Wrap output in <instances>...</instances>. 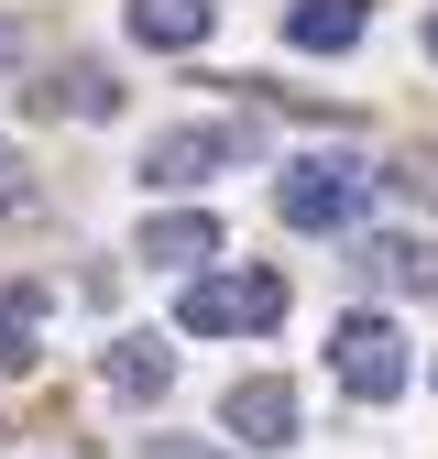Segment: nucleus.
Masks as SVG:
<instances>
[{
    "mask_svg": "<svg viewBox=\"0 0 438 459\" xmlns=\"http://www.w3.org/2000/svg\"><path fill=\"white\" fill-rule=\"evenodd\" d=\"M285 317V273H263V263H197L187 273V296H176V328L187 339H252V328H274Z\"/></svg>",
    "mask_w": 438,
    "mask_h": 459,
    "instance_id": "1",
    "label": "nucleus"
},
{
    "mask_svg": "<svg viewBox=\"0 0 438 459\" xmlns=\"http://www.w3.org/2000/svg\"><path fill=\"white\" fill-rule=\"evenodd\" d=\"M372 197V164L351 153H296L285 176H274V208H285V230H351Z\"/></svg>",
    "mask_w": 438,
    "mask_h": 459,
    "instance_id": "2",
    "label": "nucleus"
},
{
    "mask_svg": "<svg viewBox=\"0 0 438 459\" xmlns=\"http://www.w3.org/2000/svg\"><path fill=\"white\" fill-rule=\"evenodd\" d=\"M328 372H340L351 394H362V405H395V394H406V339H395V317H340V328H328Z\"/></svg>",
    "mask_w": 438,
    "mask_h": 459,
    "instance_id": "3",
    "label": "nucleus"
},
{
    "mask_svg": "<svg viewBox=\"0 0 438 459\" xmlns=\"http://www.w3.org/2000/svg\"><path fill=\"white\" fill-rule=\"evenodd\" d=\"M252 153V121H187V132H153L143 143V186H208L219 164Z\"/></svg>",
    "mask_w": 438,
    "mask_h": 459,
    "instance_id": "4",
    "label": "nucleus"
},
{
    "mask_svg": "<svg viewBox=\"0 0 438 459\" xmlns=\"http://www.w3.org/2000/svg\"><path fill=\"white\" fill-rule=\"evenodd\" d=\"M219 427H231L241 448H296V383H274V372L231 383L219 394Z\"/></svg>",
    "mask_w": 438,
    "mask_h": 459,
    "instance_id": "5",
    "label": "nucleus"
},
{
    "mask_svg": "<svg viewBox=\"0 0 438 459\" xmlns=\"http://www.w3.org/2000/svg\"><path fill=\"white\" fill-rule=\"evenodd\" d=\"M99 383L121 394V405H164V394H176V351H164L153 328H132V339H110V351H99Z\"/></svg>",
    "mask_w": 438,
    "mask_h": 459,
    "instance_id": "6",
    "label": "nucleus"
},
{
    "mask_svg": "<svg viewBox=\"0 0 438 459\" xmlns=\"http://www.w3.org/2000/svg\"><path fill=\"white\" fill-rule=\"evenodd\" d=\"M362 284H383V296H438V241H416V230L362 241Z\"/></svg>",
    "mask_w": 438,
    "mask_h": 459,
    "instance_id": "7",
    "label": "nucleus"
},
{
    "mask_svg": "<svg viewBox=\"0 0 438 459\" xmlns=\"http://www.w3.org/2000/svg\"><path fill=\"white\" fill-rule=\"evenodd\" d=\"M132 252L164 263V273H197V263H219V219H208V208H164V219H143Z\"/></svg>",
    "mask_w": 438,
    "mask_h": 459,
    "instance_id": "8",
    "label": "nucleus"
},
{
    "mask_svg": "<svg viewBox=\"0 0 438 459\" xmlns=\"http://www.w3.org/2000/svg\"><path fill=\"white\" fill-rule=\"evenodd\" d=\"M132 44H153V55H197L208 33H219V0H132Z\"/></svg>",
    "mask_w": 438,
    "mask_h": 459,
    "instance_id": "9",
    "label": "nucleus"
},
{
    "mask_svg": "<svg viewBox=\"0 0 438 459\" xmlns=\"http://www.w3.org/2000/svg\"><path fill=\"white\" fill-rule=\"evenodd\" d=\"M362 33H372V0H296V12H285L296 55H351Z\"/></svg>",
    "mask_w": 438,
    "mask_h": 459,
    "instance_id": "10",
    "label": "nucleus"
},
{
    "mask_svg": "<svg viewBox=\"0 0 438 459\" xmlns=\"http://www.w3.org/2000/svg\"><path fill=\"white\" fill-rule=\"evenodd\" d=\"M33 351H44V296L0 284V372H33Z\"/></svg>",
    "mask_w": 438,
    "mask_h": 459,
    "instance_id": "11",
    "label": "nucleus"
},
{
    "mask_svg": "<svg viewBox=\"0 0 438 459\" xmlns=\"http://www.w3.org/2000/svg\"><path fill=\"white\" fill-rule=\"evenodd\" d=\"M55 109H77V121H110V109H121V88H110L99 66H66V88H55Z\"/></svg>",
    "mask_w": 438,
    "mask_h": 459,
    "instance_id": "12",
    "label": "nucleus"
},
{
    "mask_svg": "<svg viewBox=\"0 0 438 459\" xmlns=\"http://www.w3.org/2000/svg\"><path fill=\"white\" fill-rule=\"evenodd\" d=\"M383 186H395V197H427V208H438V153H395V176H383Z\"/></svg>",
    "mask_w": 438,
    "mask_h": 459,
    "instance_id": "13",
    "label": "nucleus"
},
{
    "mask_svg": "<svg viewBox=\"0 0 438 459\" xmlns=\"http://www.w3.org/2000/svg\"><path fill=\"white\" fill-rule=\"evenodd\" d=\"M12 66H22V22L0 12V77H12Z\"/></svg>",
    "mask_w": 438,
    "mask_h": 459,
    "instance_id": "14",
    "label": "nucleus"
},
{
    "mask_svg": "<svg viewBox=\"0 0 438 459\" xmlns=\"http://www.w3.org/2000/svg\"><path fill=\"white\" fill-rule=\"evenodd\" d=\"M12 176H22V164H12V153H0V208H12Z\"/></svg>",
    "mask_w": 438,
    "mask_h": 459,
    "instance_id": "15",
    "label": "nucleus"
},
{
    "mask_svg": "<svg viewBox=\"0 0 438 459\" xmlns=\"http://www.w3.org/2000/svg\"><path fill=\"white\" fill-rule=\"evenodd\" d=\"M427 55H438V12H427Z\"/></svg>",
    "mask_w": 438,
    "mask_h": 459,
    "instance_id": "16",
    "label": "nucleus"
},
{
    "mask_svg": "<svg viewBox=\"0 0 438 459\" xmlns=\"http://www.w3.org/2000/svg\"><path fill=\"white\" fill-rule=\"evenodd\" d=\"M427 383H438V361H427Z\"/></svg>",
    "mask_w": 438,
    "mask_h": 459,
    "instance_id": "17",
    "label": "nucleus"
}]
</instances>
